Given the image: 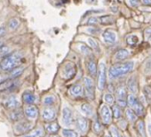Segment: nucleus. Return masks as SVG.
<instances>
[{"label":"nucleus","instance_id":"9b49d317","mask_svg":"<svg viewBox=\"0 0 151 137\" xmlns=\"http://www.w3.org/2000/svg\"><path fill=\"white\" fill-rule=\"evenodd\" d=\"M70 94L72 96L76 97V98H78V97H82L84 94V89L83 87L79 84H76L74 86L71 87L70 88Z\"/></svg>","mask_w":151,"mask_h":137},{"label":"nucleus","instance_id":"09e8293b","mask_svg":"<svg viewBox=\"0 0 151 137\" xmlns=\"http://www.w3.org/2000/svg\"><path fill=\"white\" fill-rule=\"evenodd\" d=\"M147 132H148L149 136L151 137V124H149V125H147Z\"/></svg>","mask_w":151,"mask_h":137},{"label":"nucleus","instance_id":"dca6fc26","mask_svg":"<svg viewBox=\"0 0 151 137\" xmlns=\"http://www.w3.org/2000/svg\"><path fill=\"white\" fill-rule=\"evenodd\" d=\"M77 126H78V129L85 133L86 131H87V128H88V121L86 118H78V120H77Z\"/></svg>","mask_w":151,"mask_h":137},{"label":"nucleus","instance_id":"2eb2a0df","mask_svg":"<svg viewBox=\"0 0 151 137\" xmlns=\"http://www.w3.org/2000/svg\"><path fill=\"white\" fill-rule=\"evenodd\" d=\"M62 118L63 123L66 125H70L72 123V111L69 108H64L62 111Z\"/></svg>","mask_w":151,"mask_h":137},{"label":"nucleus","instance_id":"4be33fe9","mask_svg":"<svg viewBox=\"0 0 151 137\" xmlns=\"http://www.w3.org/2000/svg\"><path fill=\"white\" fill-rule=\"evenodd\" d=\"M22 99H23V102L28 105H31L36 101L35 95L32 93H29V92H25L22 94Z\"/></svg>","mask_w":151,"mask_h":137},{"label":"nucleus","instance_id":"49530a36","mask_svg":"<svg viewBox=\"0 0 151 137\" xmlns=\"http://www.w3.org/2000/svg\"><path fill=\"white\" fill-rule=\"evenodd\" d=\"M143 3H144V5L151 6V0H143Z\"/></svg>","mask_w":151,"mask_h":137},{"label":"nucleus","instance_id":"c85d7f7f","mask_svg":"<svg viewBox=\"0 0 151 137\" xmlns=\"http://www.w3.org/2000/svg\"><path fill=\"white\" fill-rule=\"evenodd\" d=\"M62 134L64 137H78V133L73 130L69 129H64L62 131Z\"/></svg>","mask_w":151,"mask_h":137},{"label":"nucleus","instance_id":"6ab92c4d","mask_svg":"<svg viewBox=\"0 0 151 137\" xmlns=\"http://www.w3.org/2000/svg\"><path fill=\"white\" fill-rule=\"evenodd\" d=\"M45 129L50 134H56V133L60 130V125L56 122H51L45 125Z\"/></svg>","mask_w":151,"mask_h":137},{"label":"nucleus","instance_id":"a878e982","mask_svg":"<svg viewBox=\"0 0 151 137\" xmlns=\"http://www.w3.org/2000/svg\"><path fill=\"white\" fill-rule=\"evenodd\" d=\"M44 131L41 128H38L37 130H35L34 132H32L29 134H25L22 137H43L44 136Z\"/></svg>","mask_w":151,"mask_h":137},{"label":"nucleus","instance_id":"423d86ee","mask_svg":"<svg viewBox=\"0 0 151 137\" xmlns=\"http://www.w3.org/2000/svg\"><path fill=\"white\" fill-rule=\"evenodd\" d=\"M84 85H85V88H86V95L91 99L93 100L94 99V84L92 79L90 78H85L84 79Z\"/></svg>","mask_w":151,"mask_h":137},{"label":"nucleus","instance_id":"9d476101","mask_svg":"<svg viewBox=\"0 0 151 137\" xmlns=\"http://www.w3.org/2000/svg\"><path fill=\"white\" fill-rule=\"evenodd\" d=\"M42 118L45 121H52L56 118V112L54 111V110L51 108H46L43 110Z\"/></svg>","mask_w":151,"mask_h":137},{"label":"nucleus","instance_id":"79ce46f5","mask_svg":"<svg viewBox=\"0 0 151 137\" xmlns=\"http://www.w3.org/2000/svg\"><path fill=\"white\" fill-rule=\"evenodd\" d=\"M6 35V29L5 27H0V37H3Z\"/></svg>","mask_w":151,"mask_h":137},{"label":"nucleus","instance_id":"c03bdc74","mask_svg":"<svg viewBox=\"0 0 151 137\" xmlns=\"http://www.w3.org/2000/svg\"><path fill=\"white\" fill-rule=\"evenodd\" d=\"M146 70H147V71H150L151 70V58L146 63Z\"/></svg>","mask_w":151,"mask_h":137},{"label":"nucleus","instance_id":"412c9836","mask_svg":"<svg viewBox=\"0 0 151 137\" xmlns=\"http://www.w3.org/2000/svg\"><path fill=\"white\" fill-rule=\"evenodd\" d=\"M14 86H15L14 79H7L4 82H1V84H0V91H6V90L11 89Z\"/></svg>","mask_w":151,"mask_h":137},{"label":"nucleus","instance_id":"b1692460","mask_svg":"<svg viewBox=\"0 0 151 137\" xmlns=\"http://www.w3.org/2000/svg\"><path fill=\"white\" fill-rule=\"evenodd\" d=\"M99 22L103 25H109L115 22V18L111 15H103L100 17Z\"/></svg>","mask_w":151,"mask_h":137},{"label":"nucleus","instance_id":"8fccbe9b","mask_svg":"<svg viewBox=\"0 0 151 137\" xmlns=\"http://www.w3.org/2000/svg\"><path fill=\"white\" fill-rule=\"evenodd\" d=\"M3 45H4V43H3V41L0 40V47H2Z\"/></svg>","mask_w":151,"mask_h":137},{"label":"nucleus","instance_id":"72a5a7b5","mask_svg":"<svg viewBox=\"0 0 151 137\" xmlns=\"http://www.w3.org/2000/svg\"><path fill=\"white\" fill-rule=\"evenodd\" d=\"M104 100H105L106 103H108L109 105H113L114 104V102H115L114 96L111 94H105V97H104Z\"/></svg>","mask_w":151,"mask_h":137},{"label":"nucleus","instance_id":"c756f323","mask_svg":"<svg viewBox=\"0 0 151 137\" xmlns=\"http://www.w3.org/2000/svg\"><path fill=\"white\" fill-rule=\"evenodd\" d=\"M22 117H23V114L21 110H14L11 114V118L13 120H20L22 118Z\"/></svg>","mask_w":151,"mask_h":137},{"label":"nucleus","instance_id":"58836bf2","mask_svg":"<svg viewBox=\"0 0 151 137\" xmlns=\"http://www.w3.org/2000/svg\"><path fill=\"white\" fill-rule=\"evenodd\" d=\"M138 130H139V133H140L143 137L146 136V133H145V126H144L143 121H139V124H138Z\"/></svg>","mask_w":151,"mask_h":137},{"label":"nucleus","instance_id":"aec40b11","mask_svg":"<svg viewBox=\"0 0 151 137\" xmlns=\"http://www.w3.org/2000/svg\"><path fill=\"white\" fill-rule=\"evenodd\" d=\"M129 52L126 49H119L116 54H115V58L116 61H124L125 59H127L129 57Z\"/></svg>","mask_w":151,"mask_h":137},{"label":"nucleus","instance_id":"5701e85b","mask_svg":"<svg viewBox=\"0 0 151 137\" xmlns=\"http://www.w3.org/2000/svg\"><path fill=\"white\" fill-rule=\"evenodd\" d=\"M24 71V68L23 67H17L15 68H14L13 71H11V76H10V79H15L17 78H19Z\"/></svg>","mask_w":151,"mask_h":137},{"label":"nucleus","instance_id":"f257e3e1","mask_svg":"<svg viewBox=\"0 0 151 137\" xmlns=\"http://www.w3.org/2000/svg\"><path fill=\"white\" fill-rule=\"evenodd\" d=\"M134 67L133 61H125V62H118L114 64L109 68V78L110 79H116L125 74H128L132 71Z\"/></svg>","mask_w":151,"mask_h":137},{"label":"nucleus","instance_id":"393cba45","mask_svg":"<svg viewBox=\"0 0 151 137\" xmlns=\"http://www.w3.org/2000/svg\"><path fill=\"white\" fill-rule=\"evenodd\" d=\"M81 110L86 115V116H92L93 114V107L90 105V104H83L81 106Z\"/></svg>","mask_w":151,"mask_h":137},{"label":"nucleus","instance_id":"ddd939ff","mask_svg":"<svg viewBox=\"0 0 151 137\" xmlns=\"http://www.w3.org/2000/svg\"><path fill=\"white\" fill-rule=\"evenodd\" d=\"M32 128V125L28 121H20L16 125V131L18 133H26Z\"/></svg>","mask_w":151,"mask_h":137},{"label":"nucleus","instance_id":"6e6552de","mask_svg":"<svg viewBox=\"0 0 151 137\" xmlns=\"http://www.w3.org/2000/svg\"><path fill=\"white\" fill-rule=\"evenodd\" d=\"M101 120L105 125H109L110 124L111 120H112V111L109 109V107L106 104H104L101 109Z\"/></svg>","mask_w":151,"mask_h":137},{"label":"nucleus","instance_id":"a18cd8bd","mask_svg":"<svg viewBox=\"0 0 151 137\" xmlns=\"http://www.w3.org/2000/svg\"><path fill=\"white\" fill-rule=\"evenodd\" d=\"M88 31H89V32H92L91 34H97V33L99 32V30L94 28V29H89Z\"/></svg>","mask_w":151,"mask_h":137},{"label":"nucleus","instance_id":"7c9ffc66","mask_svg":"<svg viewBox=\"0 0 151 137\" xmlns=\"http://www.w3.org/2000/svg\"><path fill=\"white\" fill-rule=\"evenodd\" d=\"M138 37L135 36V35H132V36H129L127 37V44L130 45H135L137 43H138Z\"/></svg>","mask_w":151,"mask_h":137},{"label":"nucleus","instance_id":"ea45409f","mask_svg":"<svg viewBox=\"0 0 151 137\" xmlns=\"http://www.w3.org/2000/svg\"><path fill=\"white\" fill-rule=\"evenodd\" d=\"M93 130H94V132L97 133H99L101 132V130H102V125H101V124L99 121H95V122L93 123Z\"/></svg>","mask_w":151,"mask_h":137},{"label":"nucleus","instance_id":"473e14b6","mask_svg":"<svg viewBox=\"0 0 151 137\" xmlns=\"http://www.w3.org/2000/svg\"><path fill=\"white\" fill-rule=\"evenodd\" d=\"M88 43H89V45H91V47L93 49H94L96 51H99V44L95 39H93L92 37H89L88 38Z\"/></svg>","mask_w":151,"mask_h":137},{"label":"nucleus","instance_id":"cd10ccee","mask_svg":"<svg viewBox=\"0 0 151 137\" xmlns=\"http://www.w3.org/2000/svg\"><path fill=\"white\" fill-rule=\"evenodd\" d=\"M112 114H113V116H114V118H116V119H119L121 117H122V111H121V109H120V107L119 106H117V105H114L113 106V108H112Z\"/></svg>","mask_w":151,"mask_h":137},{"label":"nucleus","instance_id":"f8f14e48","mask_svg":"<svg viewBox=\"0 0 151 137\" xmlns=\"http://www.w3.org/2000/svg\"><path fill=\"white\" fill-rule=\"evenodd\" d=\"M25 115L27 116V118H31V119H35L37 117L38 114V110L36 106L34 105H29L26 107L25 109Z\"/></svg>","mask_w":151,"mask_h":137},{"label":"nucleus","instance_id":"a211bd4d","mask_svg":"<svg viewBox=\"0 0 151 137\" xmlns=\"http://www.w3.org/2000/svg\"><path fill=\"white\" fill-rule=\"evenodd\" d=\"M87 68H88V72L89 74L95 78L96 75H97V64L95 62L94 60L93 59H90L88 61H87Z\"/></svg>","mask_w":151,"mask_h":137},{"label":"nucleus","instance_id":"39448f33","mask_svg":"<svg viewBox=\"0 0 151 137\" xmlns=\"http://www.w3.org/2000/svg\"><path fill=\"white\" fill-rule=\"evenodd\" d=\"M76 73H77V68H76L75 64L68 62L64 66L61 76L63 79L68 80V79H71L72 78H74Z\"/></svg>","mask_w":151,"mask_h":137},{"label":"nucleus","instance_id":"e433bc0d","mask_svg":"<svg viewBox=\"0 0 151 137\" xmlns=\"http://www.w3.org/2000/svg\"><path fill=\"white\" fill-rule=\"evenodd\" d=\"M9 52H10V48L8 46L3 45L2 47H0V57L6 56L7 54H9Z\"/></svg>","mask_w":151,"mask_h":137},{"label":"nucleus","instance_id":"c9c22d12","mask_svg":"<svg viewBox=\"0 0 151 137\" xmlns=\"http://www.w3.org/2000/svg\"><path fill=\"white\" fill-rule=\"evenodd\" d=\"M110 134H111V137H122L121 133H119L118 129L116 126H111V128H110Z\"/></svg>","mask_w":151,"mask_h":137},{"label":"nucleus","instance_id":"a19ab883","mask_svg":"<svg viewBox=\"0 0 151 137\" xmlns=\"http://www.w3.org/2000/svg\"><path fill=\"white\" fill-rule=\"evenodd\" d=\"M98 22H99L98 18H96V17H91V18L88 19L86 24H87V25H93V26H94V25H96Z\"/></svg>","mask_w":151,"mask_h":137},{"label":"nucleus","instance_id":"20e7f679","mask_svg":"<svg viewBox=\"0 0 151 137\" xmlns=\"http://www.w3.org/2000/svg\"><path fill=\"white\" fill-rule=\"evenodd\" d=\"M107 81V70L104 63H101L98 68V88L103 90Z\"/></svg>","mask_w":151,"mask_h":137},{"label":"nucleus","instance_id":"f704fd0d","mask_svg":"<svg viewBox=\"0 0 151 137\" xmlns=\"http://www.w3.org/2000/svg\"><path fill=\"white\" fill-rule=\"evenodd\" d=\"M55 102V98L53 96H47L44 99V103L45 105H47V106H51V105H53Z\"/></svg>","mask_w":151,"mask_h":137},{"label":"nucleus","instance_id":"4468645a","mask_svg":"<svg viewBox=\"0 0 151 137\" xmlns=\"http://www.w3.org/2000/svg\"><path fill=\"white\" fill-rule=\"evenodd\" d=\"M5 104H6V107L9 110H16L20 106L18 100L14 96H11V97L7 98L6 101L5 102Z\"/></svg>","mask_w":151,"mask_h":137},{"label":"nucleus","instance_id":"37998d69","mask_svg":"<svg viewBox=\"0 0 151 137\" xmlns=\"http://www.w3.org/2000/svg\"><path fill=\"white\" fill-rule=\"evenodd\" d=\"M130 4L132 6H138L139 5V0H130Z\"/></svg>","mask_w":151,"mask_h":137},{"label":"nucleus","instance_id":"f3484780","mask_svg":"<svg viewBox=\"0 0 151 137\" xmlns=\"http://www.w3.org/2000/svg\"><path fill=\"white\" fill-rule=\"evenodd\" d=\"M127 88L129 89V91L132 92V94L138 92V83H137V79L135 77H131L129 79L127 82Z\"/></svg>","mask_w":151,"mask_h":137},{"label":"nucleus","instance_id":"f03ea898","mask_svg":"<svg viewBox=\"0 0 151 137\" xmlns=\"http://www.w3.org/2000/svg\"><path fill=\"white\" fill-rule=\"evenodd\" d=\"M22 63V57L17 53H9L2 60L0 68L4 71H11L14 68L21 66Z\"/></svg>","mask_w":151,"mask_h":137},{"label":"nucleus","instance_id":"603ef678","mask_svg":"<svg viewBox=\"0 0 151 137\" xmlns=\"http://www.w3.org/2000/svg\"><path fill=\"white\" fill-rule=\"evenodd\" d=\"M105 137H111V136H110V135H106Z\"/></svg>","mask_w":151,"mask_h":137},{"label":"nucleus","instance_id":"3c124183","mask_svg":"<svg viewBox=\"0 0 151 137\" xmlns=\"http://www.w3.org/2000/svg\"><path fill=\"white\" fill-rule=\"evenodd\" d=\"M50 137H59V136H57V135H55V134H54V135H53V134H52V135L51 134V136H50Z\"/></svg>","mask_w":151,"mask_h":137},{"label":"nucleus","instance_id":"4c0bfd02","mask_svg":"<svg viewBox=\"0 0 151 137\" xmlns=\"http://www.w3.org/2000/svg\"><path fill=\"white\" fill-rule=\"evenodd\" d=\"M80 51H81V53H84L85 55H88V54H91V53H92V51H91V49L88 47V46H86V45H80Z\"/></svg>","mask_w":151,"mask_h":137},{"label":"nucleus","instance_id":"7ed1b4c3","mask_svg":"<svg viewBox=\"0 0 151 137\" xmlns=\"http://www.w3.org/2000/svg\"><path fill=\"white\" fill-rule=\"evenodd\" d=\"M127 103L130 106V108L136 113L137 116H142L145 113L144 106L140 103V102L137 99V97L131 94L127 97Z\"/></svg>","mask_w":151,"mask_h":137},{"label":"nucleus","instance_id":"0eeeda50","mask_svg":"<svg viewBox=\"0 0 151 137\" xmlns=\"http://www.w3.org/2000/svg\"><path fill=\"white\" fill-rule=\"evenodd\" d=\"M126 91L124 87H119L116 90V102L117 106L120 108H124L127 105V97Z\"/></svg>","mask_w":151,"mask_h":137},{"label":"nucleus","instance_id":"bb28decb","mask_svg":"<svg viewBox=\"0 0 151 137\" xmlns=\"http://www.w3.org/2000/svg\"><path fill=\"white\" fill-rule=\"evenodd\" d=\"M126 117L129 119V121H131V122H135L137 120V115L132 109L126 110Z\"/></svg>","mask_w":151,"mask_h":137},{"label":"nucleus","instance_id":"de8ad7c7","mask_svg":"<svg viewBox=\"0 0 151 137\" xmlns=\"http://www.w3.org/2000/svg\"><path fill=\"white\" fill-rule=\"evenodd\" d=\"M146 36H150L151 35V28H149V29H147V30H146Z\"/></svg>","mask_w":151,"mask_h":137},{"label":"nucleus","instance_id":"2f4dec72","mask_svg":"<svg viewBox=\"0 0 151 137\" xmlns=\"http://www.w3.org/2000/svg\"><path fill=\"white\" fill-rule=\"evenodd\" d=\"M8 26L11 30H15L18 28L19 26V21L15 18H13L9 21V23H8Z\"/></svg>","mask_w":151,"mask_h":137},{"label":"nucleus","instance_id":"1a4fd4ad","mask_svg":"<svg viewBox=\"0 0 151 137\" xmlns=\"http://www.w3.org/2000/svg\"><path fill=\"white\" fill-rule=\"evenodd\" d=\"M102 37H103L104 41L107 44H114L116 41V33L113 30H106L103 33Z\"/></svg>","mask_w":151,"mask_h":137}]
</instances>
